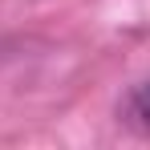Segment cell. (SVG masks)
I'll use <instances>...</instances> for the list:
<instances>
[{
	"mask_svg": "<svg viewBox=\"0 0 150 150\" xmlns=\"http://www.w3.org/2000/svg\"><path fill=\"white\" fill-rule=\"evenodd\" d=\"M130 114L138 118V122L150 130V85H142L138 93H134V101H130Z\"/></svg>",
	"mask_w": 150,
	"mask_h": 150,
	"instance_id": "1",
	"label": "cell"
}]
</instances>
